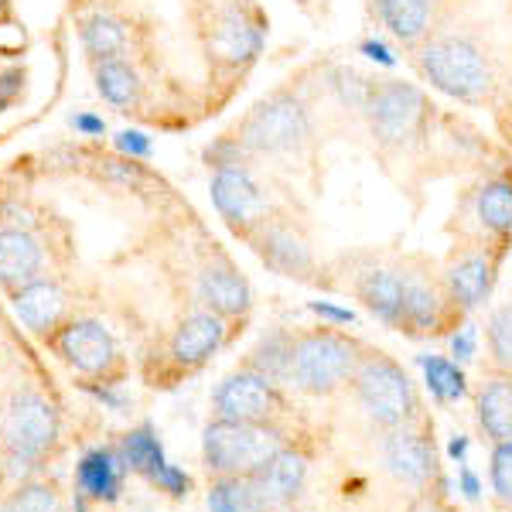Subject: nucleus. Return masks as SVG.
<instances>
[{"label":"nucleus","instance_id":"35","mask_svg":"<svg viewBox=\"0 0 512 512\" xmlns=\"http://www.w3.org/2000/svg\"><path fill=\"white\" fill-rule=\"evenodd\" d=\"M205 164H209L212 171L219 168H236V164H250V154L243 151V144H239L236 137H222L216 140L212 147H205Z\"/></svg>","mask_w":512,"mask_h":512},{"label":"nucleus","instance_id":"17","mask_svg":"<svg viewBox=\"0 0 512 512\" xmlns=\"http://www.w3.org/2000/svg\"><path fill=\"white\" fill-rule=\"evenodd\" d=\"M454 308L444 280H434L427 270L407 267V294H403V325L407 335H437L448 321V311Z\"/></svg>","mask_w":512,"mask_h":512},{"label":"nucleus","instance_id":"37","mask_svg":"<svg viewBox=\"0 0 512 512\" xmlns=\"http://www.w3.org/2000/svg\"><path fill=\"white\" fill-rule=\"evenodd\" d=\"M475 349H478L475 325H461L458 332L451 335V352L458 355V362H468V359H475Z\"/></svg>","mask_w":512,"mask_h":512},{"label":"nucleus","instance_id":"30","mask_svg":"<svg viewBox=\"0 0 512 512\" xmlns=\"http://www.w3.org/2000/svg\"><path fill=\"white\" fill-rule=\"evenodd\" d=\"M123 45H127V31H123V24L113 21L110 14H93V18L82 24V48H86L96 62L120 59Z\"/></svg>","mask_w":512,"mask_h":512},{"label":"nucleus","instance_id":"10","mask_svg":"<svg viewBox=\"0 0 512 512\" xmlns=\"http://www.w3.org/2000/svg\"><path fill=\"white\" fill-rule=\"evenodd\" d=\"M212 407L219 417L226 420H246V424H270V417H277L284 410L277 383H270L267 376L253 373V369H239L229 373L212 393Z\"/></svg>","mask_w":512,"mask_h":512},{"label":"nucleus","instance_id":"7","mask_svg":"<svg viewBox=\"0 0 512 512\" xmlns=\"http://www.w3.org/2000/svg\"><path fill=\"white\" fill-rule=\"evenodd\" d=\"M280 448H284V441L270 424H246V420L219 417L202 434L205 465L216 475H253Z\"/></svg>","mask_w":512,"mask_h":512},{"label":"nucleus","instance_id":"3","mask_svg":"<svg viewBox=\"0 0 512 512\" xmlns=\"http://www.w3.org/2000/svg\"><path fill=\"white\" fill-rule=\"evenodd\" d=\"M362 120L369 127V137L379 151L403 154L417 147L431 134L434 103L424 96V89L403 79H369Z\"/></svg>","mask_w":512,"mask_h":512},{"label":"nucleus","instance_id":"36","mask_svg":"<svg viewBox=\"0 0 512 512\" xmlns=\"http://www.w3.org/2000/svg\"><path fill=\"white\" fill-rule=\"evenodd\" d=\"M117 147L123 154H130V158H151L154 144L147 134H140V130H120L117 134Z\"/></svg>","mask_w":512,"mask_h":512},{"label":"nucleus","instance_id":"29","mask_svg":"<svg viewBox=\"0 0 512 512\" xmlns=\"http://www.w3.org/2000/svg\"><path fill=\"white\" fill-rule=\"evenodd\" d=\"M96 89H99V96L113 106H134L140 99V93H144L137 69L123 59L96 62Z\"/></svg>","mask_w":512,"mask_h":512},{"label":"nucleus","instance_id":"22","mask_svg":"<svg viewBox=\"0 0 512 512\" xmlns=\"http://www.w3.org/2000/svg\"><path fill=\"white\" fill-rule=\"evenodd\" d=\"M11 308L28 332L45 335V332H52L65 315V291L55 280L38 277V280H31V284L18 287V291H11Z\"/></svg>","mask_w":512,"mask_h":512},{"label":"nucleus","instance_id":"39","mask_svg":"<svg viewBox=\"0 0 512 512\" xmlns=\"http://www.w3.org/2000/svg\"><path fill=\"white\" fill-rule=\"evenodd\" d=\"M21 86H24V72L21 69L0 72V113H4L7 106L14 103V96L21 93Z\"/></svg>","mask_w":512,"mask_h":512},{"label":"nucleus","instance_id":"5","mask_svg":"<svg viewBox=\"0 0 512 512\" xmlns=\"http://www.w3.org/2000/svg\"><path fill=\"white\" fill-rule=\"evenodd\" d=\"M359 403L369 410V417L376 424L390 427H410L420 417V396L414 379L407 376V369L400 362H393L383 352H366L352 376Z\"/></svg>","mask_w":512,"mask_h":512},{"label":"nucleus","instance_id":"23","mask_svg":"<svg viewBox=\"0 0 512 512\" xmlns=\"http://www.w3.org/2000/svg\"><path fill=\"white\" fill-rule=\"evenodd\" d=\"M41 267H45V253L28 229H0V287L18 291L41 277Z\"/></svg>","mask_w":512,"mask_h":512},{"label":"nucleus","instance_id":"15","mask_svg":"<svg viewBox=\"0 0 512 512\" xmlns=\"http://www.w3.org/2000/svg\"><path fill=\"white\" fill-rule=\"evenodd\" d=\"M123 461H127L130 472L144 475L147 482L158 485L161 492L175 495V499L188 495V489H192V478L181 472L178 465H171L158 441V431L151 424H140L123 437Z\"/></svg>","mask_w":512,"mask_h":512},{"label":"nucleus","instance_id":"40","mask_svg":"<svg viewBox=\"0 0 512 512\" xmlns=\"http://www.w3.org/2000/svg\"><path fill=\"white\" fill-rule=\"evenodd\" d=\"M72 127H76L79 134H86V137L106 134V123H103V117H96V113H76V117H72Z\"/></svg>","mask_w":512,"mask_h":512},{"label":"nucleus","instance_id":"20","mask_svg":"<svg viewBox=\"0 0 512 512\" xmlns=\"http://www.w3.org/2000/svg\"><path fill=\"white\" fill-rule=\"evenodd\" d=\"M383 461L407 485H427L437 478V451L424 434L414 427H396L383 444Z\"/></svg>","mask_w":512,"mask_h":512},{"label":"nucleus","instance_id":"27","mask_svg":"<svg viewBox=\"0 0 512 512\" xmlns=\"http://www.w3.org/2000/svg\"><path fill=\"white\" fill-rule=\"evenodd\" d=\"M270 502L253 475H219L209 489V512H267Z\"/></svg>","mask_w":512,"mask_h":512},{"label":"nucleus","instance_id":"21","mask_svg":"<svg viewBox=\"0 0 512 512\" xmlns=\"http://www.w3.org/2000/svg\"><path fill=\"white\" fill-rule=\"evenodd\" d=\"M198 294H202V301L209 304V311H216L222 318L246 315V311H250V301H253L246 277L239 274L226 256L205 263L202 277H198Z\"/></svg>","mask_w":512,"mask_h":512},{"label":"nucleus","instance_id":"38","mask_svg":"<svg viewBox=\"0 0 512 512\" xmlns=\"http://www.w3.org/2000/svg\"><path fill=\"white\" fill-rule=\"evenodd\" d=\"M311 311L321 318V321H328V325H355V315L349 308H338V304L332 301H311Z\"/></svg>","mask_w":512,"mask_h":512},{"label":"nucleus","instance_id":"28","mask_svg":"<svg viewBox=\"0 0 512 512\" xmlns=\"http://www.w3.org/2000/svg\"><path fill=\"white\" fill-rule=\"evenodd\" d=\"M291 355H294V335L277 328V332L263 335L256 349L246 359V369L267 376L270 383H291Z\"/></svg>","mask_w":512,"mask_h":512},{"label":"nucleus","instance_id":"24","mask_svg":"<svg viewBox=\"0 0 512 512\" xmlns=\"http://www.w3.org/2000/svg\"><path fill=\"white\" fill-rule=\"evenodd\" d=\"M123 468L127 461L120 458L113 448H93L82 454L76 465V492L82 499H99V502H117Z\"/></svg>","mask_w":512,"mask_h":512},{"label":"nucleus","instance_id":"8","mask_svg":"<svg viewBox=\"0 0 512 512\" xmlns=\"http://www.w3.org/2000/svg\"><path fill=\"white\" fill-rule=\"evenodd\" d=\"M502 253H506V246L489 243V239H468L465 246L454 250L448 270L441 277L454 311H475L492 294Z\"/></svg>","mask_w":512,"mask_h":512},{"label":"nucleus","instance_id":"4","mask_svg":"<svg viewBox=\"0 0 512 512\" xmlns=\"http://www.w3.org/2000/svg\"><path fill=\"white\" fill-rule=\"evenodd\" d=\"M362 362V345L355 338L332 332V325H321L315 332L294 335L291 355V383L301 393L328 396L342 383H349Z\"/></svg>","mask_w":512,"mask_h":512},{"label":"nucleus","instance_id":"16","mask_svg":"<svg viewBox=\"0 0 512 512\" xmlns=\"http://www.w3.org/2000/svg\"><path fill=\"white\" fill-rule=\"evenodd\" d=\"M263 35H267V21L256 7H243L233 4L216 18V28H212V55L226 65H246L260 55L263 48Z\"/></svg>","mask_w":512,"mask_h":512},{"label":"nucleus","instance_id":"26","mask_svg":"<svg viewBox=\"0 0 512 512\" xmlns=\"http://www.w3.org/2000/svg\"><path fill=\"white\" fill-rule=\"evenodd\" d=\"M478 424L495 444L512 441V376L495 373L478 393Z\"/></svg>","mask_w":512,"mask_h":512},{"label":"nucleus","instance_id":"13","mask_svg":"<svg viewBox=\"0 0 512 512\" xmlns=\"http://www.w3.org/2000/svg\"><path fill=\"white\" fill-rule=\"evenodd\" d=\"M373 14L396 45L414 52L451 24V0H373Z\"/></svg>","mask_w":512,"mask_h":512},{"label":"nucleus","instance_id":"42","mask_svg":"<svg viewBox=\"0 0 512 512\" xmlns=\"http://www.w3.org/2000/svg\"><path fill=\"white\" fill-rule=\"evenodd\" d=\"M458 489H461L465 499H472V502L482 495V482H478V475L472 472V468H461V472H458Z\"/></svg>","mask_w":512,"mask_h":512},{"label":"nucleus","instance_id":"41","mask_svg":"<svg viewBox=\"0 0 512 512\" xmlns=\"http://www.w3.org/2000/svg\"><path fill=\"white\" fill-rule=\"evenodd\" d=\"M86 390L96 396L99 403H106L110 410H123V403H127V396L120 390H113V386H96V383H86Z\"/></svg>","mask_w":512,"mask_h":512},{"label":"nucleus","instance_id":"34","mask_svg":"<svg viewBox=\"0 0 512 512\" xmlns=\"http://www.w3.org/2000/svg\"><path fill=\"white\" fill-rule=\"evenodd\" d=\"M492 489L502 502L512 506V441L495 444L492 451Z\"/></svg>","mask_w":512,"mask_h":512},{"label":"nucleus","instance_id":"2","mask_svg":"<svg viewBox=\"0 0 512 512\" xmlns=\"http://www.w3.org/2000/svg\"><path fill=\"white\" fill-rule=\"evenodd\" d=\"M236 137L250 158H274L291 161L304 158L315 147V113L311 99L304 96L301 86H280L236 123Z\"/></svg>","mask_w":512,"mask_h":512},{"label":"nucleus","instance_id":"32","mask_svg":"<svg viewBox=\"0 0 512 512\" xmlns=\"http://www.w3.org/2000/svg\"><path fill=\"white\" fill-rule=\"evenodd\" d=\"M485 342H489V355L499 373L512 376V301L502 304L492 315L489 328H485Z\"/></svg>","mask_w":512,"mask_h":512},{"label":"nucleus","instance_id":"18","mask_svg":"<svg viewBox=\"0 0 512 512\" xmlns=\"http://www.w3.org/2000/svg\"><path fill=\"white\" fill-rule=\"evenodd\" d=\"M403 294H407V267L390 263H366L355 274V297L366 304L373 315L400 332L403 325Z\"/></svg>","mask_w":512,"mask_h":512},{"label":"nucleus","instance_id":"19","mask_svg":"<svg viewBox=\"0 0 512 512\" xmlns=\"http://www.w3.org/2000/svg\"><path fill=\"white\" fill-rule=\"evenodd\" d=\"M226 342V318L216 315V311H195L188 315L171 335V362L181 369H198L202 362H209L212 355L222 349Z\"/></svg>","mask_w":512,"mask_h":512},{"label":"nucleus","instance_id":"12","mask_svg":"<svg viewBox=\"0 0 512 512\" xmlns=\"http://www.w3.org/2000/svg\"><path fill=\"white\" fill-rule=\"evenodd\" d=\"M461 212L472 222V239L509 246L512 239V171H495L475 181L461 198Z\"/></svg>","mask_w":512,"mask_h":512},{"label":"nucleus","instance_id":"33","mask_svg":"<svg viewBox=\"0 0 512 512\" xmlns=\"http://www.w3.org/2000/svg\"><path fill=\"white\" fill-rule=\"evenodd\" d=\"M4 512H62V499L52 485L45 482H24L4 502Z\"/></svg>","mask_w":512,"mask_h":512},{"label":"nucleus","instance_id":"11","mask_svg":"<svg viewBox=\"0 0 512 512\" xmlns=\"http://www.w3.org/2000/svg\"><path fill=\"white\" fill-rule=\"evenodd\" d=\"M246 243H250L253 253L280 277L311 280V274H318L315 253H311L304 233H297L291 226V219L270 216L267 222H260V226L246 236Z\"/></svg>","mask_w":512,"mask_h":512},{"label":"nucleus","instance_id":"25","mask_svg":"<svg viewBox=\"0 0 512 512\" xmlns=\"http://www.w3.org/2000/svg\"><path fill=\"white\" fill-rule=\"evenodd\" d=\"M253 478H256V485H260V492L267 495L270 506H284V502H291L294 495L304 489L308 461H304V454H297L291 448H280L267 465L256 468Z\"/></svg>","mask_w":512,"mask_h":512},{"label":"nucleus","instance_id":"9","mask_svg":"<svg viewBox=\"0 0 512 512\" xmlns=\"http://www.w3.org/2000/svg\"><path fill=\"white\" fill-rule=\"evenodd\" d=\"M212 205L236 236H250L260 222H267L270 198L263 192V185L256 181L250 164H236V168H219L212 171Z\"/></svg>","mask_w":512,"mask_h":512},{"label":"nucleus","instance_id":"6","mask_svg":"<svg viewBox=\"0 0 512 512\" xmlns=\"http://www.w3.org/2000/svg\"><path fill=\"white\" fill-rule=\"evenodd\" d=\"M59 410L35 390L11 393L0 407V448L11 465H35L59 441Z\"/></svg>","mask_w":512,"mask_h":512},{"label":"nucleus","instance_id":"43","mask_svg":"<svg viewBox=\"0 0 512 512\" xmlns=\"http://www.w3.org/2000/svg\"><path fill=\"white\" fill-rule=\"evenodd\" d=\"M451 458L458 461V465H465V454H468V437L465 434H454V441H451Z\"/></svg>","mask_w":512,"mask_h":512},{"label":"nucleus","instance_id":"31","mask_svg":"<svg viewBox=\"0 0 512 512\" xmlns=\"http://www.w3.org/2000/svg\"><path fill=\"white\" fill-rule=\"evenodd\" d=\"M420 369H424V383L441 403H454L468 393L465 373L458 362L444 359V355H420Z\"/></svg>","mask_w":512,"mask_h":512},{"label":"nucleus","instance_id":"1","mask_svg":"<svg viewBox=\"0 0 512 512\" xmlns=\"http://www.w3.org/2000/svg\"><path fill=\"white\" fill-rule=\"evenodd\" d=\"M410 65L437 93L468 106H485L499 93V59L472 28L448 24L410 52Z\"/></svg>","mask_w":512,"mask_h":512},{"label":"nucleus","instance_id":"14","mask_svg":"<svg viewBox=\"0 0 512 512\" xmlns=\"http://www.w3.org/2000/svg\"><path fill=\"white\" fill-rule=\"evenodd\" d=\"M55 349H59L65 366H72L82 376H106L120 362L113 332L89 318L69 321L59 332V338H55Z\"/></svg>","mask_w":512,"mask_h":512},{"label":"nucleus","instance_id":"44","mask_svg":"<svg viewBox=\"0 0 512 512\" xmlns=\"http://www.w3.org/2000/svg\"><path fill=\"white\" fill-rule=\"evenodd\" d=\"M410 512H444L437 502H431V499H420L417 506H410Z\"/></svg>","mask_w":512,"mask_h":512}]
</instances>
